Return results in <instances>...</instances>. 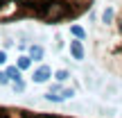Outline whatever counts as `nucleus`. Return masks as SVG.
I'll use <instances>...</instances> for the list:
<instances>
[{"instance_id":"nucleus-1","label":"nucleus","mask_w":122,"mask_h":118,"mask_svg":"<svg viewBox=\"0 0 122 118\" xmlns=\"http://www.w3.org/2000/svg\"><path fill=\"white\" fill-rule=\"evenodd\" d=\"M50 77H52V70H50L48 66H41V68H36V70H34V75H32V79H34L36 84H43V82H48Z\"/></svg>"},{"instance_id":"nucleus-2","label":"nucleus","mask_w":122,"mask_h":118,"mask_svg":"<svg viewBox=\"0 0 122 118\" xmlns=\"http://www.w3.org/2000/svg\"><path fill=\"white\" fill-rule=\"evenodd\" d=\"M70 55H72V59H77V61H81L84 59V45H81V41H70Z\"/></svg>"},{"instance_id":"nucleus-3","label":"nucleus","mask_w":122,"mask_h":118,"mask_svg":"<svg viewBox=\"0 0 122 118\" xmlns=\"http://www.w3.org/2000/svg\"><path fill=\"white\" fill-rule=\"evenodd\" d=\"M43 55H45V50L41 48V45H32V48H30V57L34 59V61H41Z\"/></svg>"},{"instance_id":"nucleus-4","label":"nucleus","mask_w":122,"mask_h":118,"mask_svg":"<svg viewBox=\"0 0 122 118\" xmlns=\"http://www.w3.org/2000/svg\"><path fill=\"white\" fill-rule=\"evenodd\" d=\"M5 73H7V77L11 79V82H18V79H20V68H16V66H9Z\"/></svg>"},{"instance_id":"nucleus-5","label":"nucleus","mask_w":122,"mask_h":118,"mask_svg":"<svg viewBox=\"0 0 122 118\" xmlns=\"http://www.w3.org/2000/svg\"><path fill=\"white\" fill-rule=\"evenodd\" d=\"M70 32H72V36H77L79 41L86 39V30H84L81 25H72V27H70Z\"/></svg>"},{"instance_id":"nucleus-6","label":"nucleus","mask_w":122,"mask_h":118,"mask_svg":"<svg viewBox=\"0 0 122 118\" xmlns=\"http://www.w3.org/2000/svg\"><path fill=\"white\" fill-rule=\"evenodd\" d=\"M113 16H115L113 7H109V9H104V14H102V21H104L106 25H111V23H113Z\"/></svg>"},{"instance_id":"nucleus-7","label":"nucleus","mask_w":122,"mask_h":118,"mask_svg":"<svg viewBox=\"0 0 122 118\" xmlns=\"http://www.w3.org/2000/svg\"><path fill=\"white\" fill-rule=\"evenodd\" d=\"M30 66H32V57H20L18 59V68L20 70H27Z\"/></svg>"},{"instance_id":"nucleus-8","label":"nucleus","mask_w":122,"mask_h":118,"mask_svg":"<svg viewBox=\"0 0 122 118\" xmlns=\"http://www.w3.org/2000/svg\"><path fill=\"white\" fill-rule=\"evenodd\" d=\"M54 77H57L59 82H66V79L70 77V73H68V70H66V68H61V70H57V73H54Z\"/></svg>"},{"instance_id":"nucleus-9","label":"nucleus","mask_w":122,"mask_h":118,"mask_svg":"<svg viewBox=\"0 0 122 118\" xmlns=\"http://www.w3.org/2000/svg\"><path fill=\"white\" fill-rule=\"evenodd\" d=\"M72 96H75V91H72V89H66V91H61V98H63V100H70Z\"/></svg>"},{"instance_id":"nucleus-10","label":"nucleus","mask_w":122,"mask_h":118,"mask_svg":"<svg viewBox=\"0 0 122 118\" xmlns=\"http://www.w3.org/2000/svg\"><path fill=\"white\" fill-rule=\"evenodd\" d=\"M14 91H18V93H20V91H25V84H23L20 79H18V82H14Z\"/></svg>"},{"instance_id":"nucleus-11","label":"nucleus","mask_w":122,"mask_h":118,"mask_svg":"<svg viewBox=\"0 0 122 118\" xmlns=\"http://www.w3.org/2000/svg\"><path fill=\"white\" fill-rule=\"evenodd\" d=\"M9 82V77H7V73H0V84H7Z\"/></svg>"},{"instance_id":"nucleus-12","label":"nucleus","mask_w":122,"mask_h":118,"mask_svg":"<svg viewBox=\"0 0 122 118\" xmlns=\"http://www.w3.org/2000/svg\"><path fill=\"white\" fill-rule=\"evenodd\" d=\"M5 61H7V52H5V50H0V64H5Z\"/></svg>"},{"instance_id":"nucleus-13","label":"nucleus","mask_w":122,"mask_h":118,"mask_svg":"<svg viewBox=\"0 0 122 118\" xmlns=\"http://www.w3.org/2000/svg\"><path fill=\"white\" fill-rule=\"evenodd\" d=\"M118 30H120V34H122V18H120V23H118Z\"/></svg>"}]
</instances>
